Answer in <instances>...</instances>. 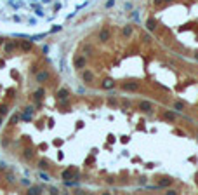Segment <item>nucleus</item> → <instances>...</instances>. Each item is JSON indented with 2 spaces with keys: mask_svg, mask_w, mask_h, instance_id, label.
I'll return each instance as SVG.
<instances>
[{
  "mask_svg": "<svg viewBox=\"0 0 198 195\" xmlns=\"http://www.w3.org/2000/svg\"><path fill=\"white\" fill-rule=\"evenodd\" d=\"M139 108L143 110V112H150V110L153 108V105L150 103V101H141V103H139Z\"/></svg>",
  "mask_w": 198,
  "mask_h": 195,
  "instance_id": "3",
  "label": "nucleus"
},
{
  "mask_svg": "<svg viewBox=\"0 0 198 195\" xmlns=\"http://www.w3.org/2000/svg\"><path fill=\"white\" fill-rule=\"evenodd\" d=\"M122 89L123 91H136V89H137V84H136V82H125V84H122Z\"/></svg>",
  "mask_w": 198,
  "mask_h": 195,
  "instance_id": "2",
  "label": "nucleus"
},
{
  "mask_svg": "<svg viewBox=\"0 0 198 195\" xmlns=\"http://www.w3.org/2000/svg\"><path fill=\"white\" fill-rule=\"evenodd\" d=\"M195 57H196V59H198V52H196V56H195Z\"/></svg>",
  "mask_w": 198,
  "mask_h": 195,
  "instance_id": "9",
  "label": "nucleus"
},
{
  "mask_svg": "<svg viewBox=\"0 0 198 195\" xmlns=\"http://www.w3.org/2000/svg\"><path fill=\"white\" fill-rule=\"evenodd\" d=\"M170 183H172L170 179H165V181H160V185H158V186H160V188H162V186H169Z\"/></svg>",
  "mask_w": 198,
  "mask_h": 195,
  "instance_id": "8",
  "label": "nucleus"
},
{
  "mask_svg": "<svg viewBox=\"0 0 198 195\" xmlns=\"http://www.w3.org/2000/svg\"><path fill=\"white\" fill-rule=\"evenodd\" d=\"M44 7H52L54 11L61 7V0H0V12L4 11H16L18 14H35L44 16Z\"/></svg>",
  "mask_w": 198,
  "mask_h": 195,
  "instance_id": "1",
  "label": "nucleus"
},
{
  "mask_svg": "<svg viewBox=\"0 0 198 195\" xmlns=\"http://www.w3.org/2000/svg\"><path fill=\"white\" fill-rule=\"evenodd\" d=\"M174 108H175V110H184V103H181V101H175V103H174Z\"/></svg>",
  "mask_w": 198,
  "mask_h": 195,
  "instance_id": "7",
  "label": "nucleus"
},
{
  "mask_svg": "<svg viewBox=\"0 0 198 195\" xmlns=\"http://www.w3.org/2000/svg\"><path fill=\"white\" fill-rule=\"evenodd\" d=\"M163 117H165V119H169V120H174V119H177V115H175L174 112H165V113H163Z\"/></svg>",
  "mask_w": 198,
  "mask_h": 195,
  "instance_id": "5",
  "label": "nucleus"
},
{
  "mask_svg": "<svg viewBox=\"0 0 198 195\" xmlns=\"http://www.w3.org/2000/svg\"><path fill=\"white\" fill-rule=\"evenodd\" d=\"M122 33H123V37H130L132 35V26H123Z\"/></svg>",
  "mask_w": 198,
  "mask_h": 195,
  "instance_id": "4",
  "label": "nucleus"
},
{
  "mask_svg": "<svg viewBox=\"0 0 198 195\" xmlns=\"http://www.w3.org/2000/svg\"><path fill=\"white\" fill-rule=\"evenodd\" d=\"M146 28L148 30H155V19H148V21H146Z\"/></svg>",
  "mask_w": 198,
  "mask_h": 195,
  "instance_id": "6",
  "label": "nucleus"
}]
</instances>
